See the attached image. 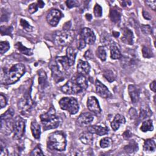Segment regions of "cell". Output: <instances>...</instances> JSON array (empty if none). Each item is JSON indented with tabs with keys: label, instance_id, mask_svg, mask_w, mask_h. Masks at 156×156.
Listing matches in <instances>:
<instances>
[{
	"label": "cell",
	"instance_id": "e575fe53",
	"mask_svg": "<svg viewBox=\"0 0 156 156\" xmlns=\"http://www.w3.org/2000/svg\"><path fill=\"white\" fill-rule=\"evenodd\" d=\"M104 77L110 82H112L115 80L116 75L111 69H106L103 73Z\"/></svg>",
	"mask_w": 156,
	"mask_h": 156
},
{
	"label": "cell",
	"instance_id": "8fae6325",
	"mask_svg": "<svg viewBox=\"0 0 156 156\" xmlns=\"http://www.w3.org/2000/svg\"><path fill=\"white\" fill-rule=\"evenodd\" d=\"M49 68L52 71V76L56 83H58L65 79V73L63 72L57 65L55 61H52L49 64Z\"/></svg>",
	"mask_w": 156,
	"mask_h": 156
},
{
	"label": "cell",
	"instance_id": "ac0fdd59",
	"mask_svg": "<svg viewBox=\"0 0 156 156\" xmlns=\"http://www.w3.org/2000/svg\"><path fill=\"white\" fill-rule=\"evenodd\" d=\"M88 130L91 133H95L96 135L102 136L108 133V128L105 126H90L88 127Z\"/></svg>",
	"mask_w": 156,
	"mask_h": 156
},
{
	"label": "cell",
	"instance_id": "f6af8a7d",
	"mask_svg": "<svg viewBox=\"0 0 156 156\" xmlns=\"http://www.w3.org/2000/svg\"><path fill=\"white\" fill-rule=\"evenodd\" d=\"M151 115V111L147 109H141L140 116L141 119H145Z\"/></svg>",
	"mask_w": 156,
	"mask_h": 156
},
{
	"label": "cell",
	"instance_id": "7402d4cb",
	"mask_svg": "<svg viewBox=\"0 0 156 156\" xmlns=\"http://www.w3.org/2000/svg\"><path fill=\"white\" fill-rule=\"evenodd\" d=\"M126 122L125 118L119 114L115 115L113 120L111 122V127L114 131L117 130L121 124H124Z\"/></svg>",
	"mask_w": 156,
	"mask_h": 156
},
{
	"label": "cell",
	"instance_id": "277c9868",
	"mask_svg": "<svg viewBox=\"0 0 156 156\" xmlns=\"http://www.w3.org/2000/svg\"><path fill=\"white\" fill-rule=\"evenodd\" d=\"M13 115L14 111L12 108H10L1 116V132L2 133L9 135L13 132L14 126Z\"/></svg>",
	"mask_w": 156,
	"mask_h": 156
},
{
	"label": "cell",
	"instance_id": "d6a6232c",
	"mask_svg": "<svg viewBox=\"0 0 156 156\" xmlns=\"http://www.w3.org/2000/svg\"><path fill=\"white\" fill-rule=\"evenodd\" d=\"M138 147L136 143H135L134 141H130L128 145L126 146L124 148V151L127 153H132L133 152H135L138 150Z\"/></svg>",
	"mask_w": 156,
	"mask_h": 156
},
{
	"label": "cell",
	"instance_id": "c3c4849f",
	"mask_svg": "<svg viewBox=\"0 0 156 156\" xmlns=\"http://www.w3.org/2000/svg\"><path fill=\"white\" fill-rule=\"evenodd\" d=\"M7 105V99L2 93L0 95V106L1 108L4 107Z\"/></svg>",
	"mask_w": 156,
	"mask_h": 156
},
{
	"label": "cell",
	"instance_id": "9a60e30c",
	"mask_svg": "<svg viewBox=\"0 0 156 156\" xmlns=\"http://www.w3.org/2000/svg\"><path fill=\"white\" fill-rule=\"evenodd\" d=\"M93 120V115L88 112L81 113L77 119V123L81 127L88 126Z\"/></svg>",
	"mask_w": 156,
	"mask_h": 156
},
{
	"label": "cell",
	"instance_id": "f546056e",
	"mask_svg": "<svg viewBox=\"0 0 156 156\" xmlns=\"http://www.w3.org/2000/svg\"><path fill=\"white\" fill-rule=\"evenodd\" d=\"M110 57L112 59L116 60L121 58L122 55L118 48L115 45H112L110 47Z\"/></svg>",
	"mask_w": 156,
	"mask_h": 156
},
{
	"label": "cell",
	"instance_id": "d6986e66",
	"mask_svg": "<svg viewBox=\"0 0 156 156\" xmlns=\"http://www.w3.org/2000/svg\"><path fill=\"white\" fill-rule=\"evenodd\" d=\"M90 70V66L89 63L86 61L79 60L77 65V71L78 74L82 75H86L88 74Z\"/></svg>",
	"mask_w": 156,
	"mask_h": 156
},
{
	"label": "cell",
	"instance_id": "f907efd6",
	"mask_svg": "<svg viewBox=\"0 0 156 156\" xmlns=\"http://www.w3.org/2000/svg\"><path fill=\"white\" fill-rule=\"evenodd\" d=\"M86 46V43L85 42L83 41V40L79 36V45H78V48L79 49H82L83 48H84Z\"/></svg>",
	"mask_w": 156,
	"mask_h": 156
},
{
	"label": "cell",
	"instance_id": "5bb4252c",
	"mask_svg": "<svg viewBox=\"0 0 156 156\" xmlns=\"http://www.w3.org/2000/svg\"><path fill=\"white\" fill-rule=\"evenodd\" d=\"M87 105L89 110L94 114L97 115L101 113V108L98 99L94 96H90L88 98Z\"/></svg>",
	"mask_w": 156,
	"mask_h": 156
},
{
	"label": "cell",
	"instance_id": "ffe728a7",
	"mask_svg": "<svg viewBox=\"0 0 156 156\" xmlns=\"http://www.w3.org/2000/svg\"><path fill=\"white\" fill-rule=\"evenodd\" d=\"M109 17L113 23L118 24L120 22L121 18V13L120 10L117 7H112L110 10Z\"/></svg>",
	"mask_w": 156,
	"mask_h": 156
},
{
	"label": "cell",
	"instance_id": "836d02e7",
	"mask_svg": "<svg viewBox=\"0 0 156 156\" xmlns=\"http://www.w3.org/2000/svg\"><path fill=\"white\" fill-rule=\"evenodd\" d=\"M97 57L102 61H105L107 58L106 51L103 46H99L96 51Z\"/></svg>",
	"mask_w": 156,
	"mask_h": 156
},
{
	"label": "cell",
	"instance_id": "484cf974",
	"mask_svg": "<svg viewBox=\"0 0 156 156\" xmlns=\"http://www.w3.org/2000/svg\"><path fill=\"white\" fill-rule=\"evenodd\" d=\"M30 129L33 136L36 139L40 138L41 134L40 126L39 124L36 121V120H33L32 121L30 125Z\"/></svg>",
	"mask_w": 156,
	"mask_h": 156
},
{
	"label": "cell",
	"instance_id": "52a82bcc",
	"mask_svg": "<svg viewBox=\"0 0 156 156\" xmlns=\"http://www.w3.org/2000/svg\"><path fill=\"white\" fill-rule=\"evenodd\" d=\"M34 106V102L31 99L30 96V93H27L24 95V96L20 99L18 102V110L23 115H26L30 112Z\"/></svg>",
	"mask_w": 156,
	"mask_h": 156
},
{
	"label": "cell",
	"instance_id": "4dcf8cb0",
	"mask_svg": "<svg viewBox=\"0 0 156 156\" xmlns=\"http://www.w3.org/2000/svg\"><path fill=\"white\" fill-rule=\"evenodd\" d=\"M122 63L123 66H132L135 63V57L134 55H125L122 58V62H121Z\"/></svg>",
	"mask_w": 156,
	"mask_h": 156
},
{
	"label": "cell",
	"instance_id": "7dc6e473",
	"mask_svg": "<svg viewBox=\"0 0 156 156\" xmlns=\"http://www.w3.org/2000/svg\"><path fill=\"white\" fill-rule=\"evenodd\" d=\"M141 30L145 35L151 33V28L149 25H141Z\"/></svg>",
	"mask_w": 156,
	"mask_h": 156
},
{
	"label": "cell",
	"instance_id": "7a4b0ae2",
	"mask_svg": "<svg viewBox=\"0 0 156 156\" xmlns=\"http://www.w3.org/2000/svg\"><path fill=\"white\" fill-rule=\"evenodd\" d=\"M66 146L65 133L62 131H55L51 133L47 139V146L51 150L63 151Z\"/></svg>",
	"mask_w": 156,
	"mask_h": 156
},
{
	"label": "cell",
	"instance_id": "bcb514c9",
	"mask_svg": "<svg viewBox=\"0 0 156 156\" xmlns=\"http://www.w3.org/2000/svg\"><path fill=\"white\" fill-rule=\"evenodd\" d=\"M43 153L40 146H37L30 153V155H43Z\"/></svg>",
	"mask_w": 156,
	"mask_h": 156
},
{
	"label": "cell",
	"instance_id": "9c48e42d",
	"mask_svg": "<svg viewBox=\"0 0 156 156\" xmlns=\"http://www.w3.org/2000/svg\"><path fill=\"white\" fill-rule=\"evenodd\" d=\"M61 90L64 93L68 94H75L83 91L73 77L61 87Z\"/></svg>",
	"mask_w": 156,
	"mask_h": 156
},
{
	"label": "cell",
	"instance_id": "9f6ffc18",
	"mask_svg": "<svg viewBox=\"0 0 156 156\" xmlns=\"http://www.w3.org/2000/svg\"><path fill=\"white\" fill-rule=\"evenodd\" d=\"M85 18H87V20L90 21V20H91L92 16H91V15L90 14H86V15H85Z\"/></svg>",
	"mask_w": 156,
	"mask_h": 156
},
{
	"label": "cell",
	"instance_id": "5b68a950",
	"mask_svg": "<svg viewBox=\"0 0 156 156\" xmlns=\"http://www.w3.org/2000/svg\"><path fill=\"white\" fill-rule=\"evenodd\" d=\"M75 33L73 30L63 29L56 32L53 35L54 43L58 46H65L69 44L74 40Z\"/></svg>",
	"mask_w": 156,
	"mask_h": 156
},
{
	"label": "cell",
	"instance_id": "ab89813d",
	"mask_svg": "<svg viewBox=\"0 0 156 156\" xmlns=\"http://www.w3.org/2000/svg\"><path fill=\"white\" fill-rule=\"evenodd\" d=\"M101 41L102 43H103L104 44L107 46L109 44H110L111 42V40L110 38L108 35V33L105 32V34H102L101 37Z\"/></svg>",
	"mask_w": 156,
	"mask_h": 156
},
{
	"label": "cell",
	"instance_id": "8d00e7d4",
	"mask_svg": "<svg viewBox=\"0 0 156 156\" xmlns=\"http://www.w3.org/2000/svg\"><path fill=\"white\" fill-rule=\"evenodd\" d=\"M20 25L27 32H31L33 29V27L26 20L24 19L20 20Z\"/></svg>",
	"mask_w": 156,
	"mask_h": 156
},
{
	"label": "cell",
	"instance_id": "4fadbf2b",
	"mask_svg": "<svg viewBox=\"0 0 156 156\" xmlns=\"http://www.w3.org/2000/svg\"><path fill=\"white\" fill-rule=\"evenodd\" d=\"M95 87L96 93L101 97L103 98H110L112 96L107 87L98 79L95 81Z\"/></svg>",
	"mask_w": 156,
	"mask_h": 156
},
{
	"label": "cell",
	"instance_id": "681fc988",
	"mask_svg": "<svg viewBox=\"0 0 156 156\" xmlns=\"http://www.w3.org/2000/svg\"><path fill=\"white\" fill-rule=\"evenodd\" d=\"M145 3L150 7L152 10H155V7H156V1H146Z\"/></svg>",
	"mask_w": 156,
	"mask_h": 156
},
{
	"label": "cell",
	"instance_id": "cb8c5ba5",
	"mask_svg": "<svg viewBox=\"0 0 156 156\" xmlns=\"http://www.w3.org/2000/svg\"><path fill=\"white\" fill-rule=\"evenodd\" d=\"M79 140L82 143L87 145H90L93 143V136L89 131L83 132L80 134Z\"/></svg>",
	"mask_w": 156,
	"mask_h": 156
},
{
	"label": "cell",
	"instance_id": "7bdbcfd3",
	"mask_svg": "<svg viewBox=\"0 0 156 156\" xmlns=\"http://www.w3.org/2000/svg\"><path fill=\"white\" fill-rule=\"evenodd\" d=\"M8 155V150L5 145V143L1 140L0 142V156Z\"/></svg>",
	"mask_w": 156,
	"mask_h": 156
},
{
	"label": "cell",
	"instance_id": "6f0895ef",
	"mask_svg": "<svg viewBox=\"0 0 156 156\" xmlns=\"http://www.w3.org/2000/svg\"><path fill=\"white\" fill-rule=\"evenodd\" d=\"M113 35L115 37H118L119 35V33L118 32H113Z\"/></svg>",
	"mask_w": 156,
	"mask_h": 156
},
{
	"label": "cell",
	"instance_id": "1f68e13d",
	"mask_svg": "<svg viewBox=\"0 0 156 156\" xmlns=\"http://www.w3.org/2000/svg\"><path fill=\"white\" fill-rule=\"evenodd\" d=\"M140 129L143 132H146L148 131L153 130L154 127H153L152 121L151 119H149V120H146L144 122H143L141 126Z\"/></svg>",
	"mask_w": 156,
	"mask_h": 156
},
{
	"label": "cell",
	"instance_id": "7c38bea8",
	"mask_svg": "<svg viewBox=\"0 0 156 156\" xmlns=\"http://www.w3.org/2000/svg\"><path fill=\"white\" fill-rule=\"evenodd\" d=\"M85 42L86 44H93L96 40V36L93 31L88 27H84L81 30L79 35Z\"/></svg>",
	"mask_w": 156,
	"mask_h": 156
},
{
	"label": "cell",
	"instance_id": "f35d334b",
	"mask_svg": "<svg viewBox=\"0 0 156 156\" xmlns=\"http://www.w3.org/2000/svg\"><path fill=\"white\" fill-rule=\"evenodd\" d=\"M142 53L143 55L145 58H151L153 57V53L150 48L147 46H143L142 48Z\"/></svg>",
	"mask_w": 156,
	"mask_h": 156
},
{
	"label": "cell",
	"instance_id": "60d3db41",
	"mask_svg": "<svg viewBox=\"0 0 156 156\" xmlns=\"http://www.w3.org/2000/svg\"><path fill=\"white\" fill-rule=\"evenodd\" d=\"M94 15L97 18H99L101 17L102 15V9L100 5H99L98 4H96V5L94 7Z\"/></svg>",
	"mask_w": 156,
	"mask_h": 156
},
{
	"label": "cell",
	"instance_id": "f1b7e54d",
	"mask_svg": "<svg viewBox=\"0 0 156 156\" xmlns=\"http://www.w3.org/2000/svg\"><path fill=\"white\" fill-rule=\"evenodd\" d=\"M44 6V3L42 1H38L37 2H34L29 5L28 7V12L30 14L36 12L38 8H43Z\"/></svg>",
	"mask_w": 156,
	"mask_h": 156
},
{
	"label": "cell",
	"instance_id": "d4e9b609",
	"mask_svg": "<svg viewBox=\"0 0 156 156\" xmlns=\"http://www.w3.org/2000/svg\"><path fill=\"white\" fill-rule=\"evenodd\" d=\"M77 84L81 87L83 91L85 90L88 87V82L85 76L78 74V75L73 77Z\"/></svg>",
	"mask_w": 156,
	"mask_h": 156
},
{
	"label": "cell",
	"instance_id": "d590c367",
	"mask_svg": "<svg viewBox=\"0 0 156 156\" xmlns=\"http://www.w3.org/2000/svg\"><path fill=\"white\" fill-rule=\"evenodd\" d=\"M112 140L108 137H105L102 138L99 143L100 146L102 148H106V147H110L112 145Z\"/></svg>",
	"mask_w": 156,
	"mask_h": 156
},
{
	"label": "cell",
	"instance_id": "ba28073f",
	"mask_svg": "<svg viewBox=\"0 0 156 156\" xmlns=\"http://www.w3.org/2000/svg\"><path fill=\"white\" fill-rule=\"evenodd\" d=\"M25 121L20 116H16L14 119L13 139L20 140L22 138L25 131Z\"/></svg>",
	"mask_w": 156,
	"mask_h": 156
},
{
	"label": "cell",
	"instance_id": "4316f807",
	"mask_svg": "<svg viewBox=\"0 0 156 156\" xmlns=\"http://www.w3.org/2000/svg\"><path fill=\"white\" fill-rule=\"evenodd\" d=\"M15 47L20 52L22 53L23 54H24L26 55H32L33 54V52L32 49L23 46V44L20 42L16 43L15 45Z\"/></svg>",
	"mask_w": 156,
	"mask_h": 156
},
{
	"label": "cell",
	"instance_id": "11a10c76",
	"mask_svg": "<svg viewBox=\"0 0 156 156\" xmlns=\"http://www.w3.org/2000/svg\"><path fill=\"white\" fill-rule=\"evenodd\" d=\"M123 136H124V137L125 138H128L130 137L131 133H130V131L126 130V131H125V132L123 133Z\"/></svg>",
	"mask_w": 156,
	"mask_h": 156
},
{
	"label": "cell",
	"instance_id": "3957f363",
	"mask_svg": "<svg viewBox=\"0 0 156 156\" xmlns=\"http://www.w3.org/2000/svg\"><path fill=\"white\" fill-rule=\"evenodd\" d=\"M41 122L44 130L57 128L60 123L59 118L55 114V110L51 107L49 110L40 115Z\"/></svg>",
	"mask_w": 156,
	"mask_h": 156
},
{
	"label": "cell",
	"instance_id": "8992f818",
	"mask_svg": "<svg viewBox=\"0 0 156 156\" xmlns=\"http://www.w3.org/2000/svg\"><path fill=\"white\" fill-rule=\"evenodd\" d=\"M58 104L61 109L68 112L71 115H74L77 113L79 109L77 101L74 98H63L59 101Z\"/></svg>",
	"mask_w": 156,
	"mask_h": 156
},
{
	"label": "cell",
	"instance_id": "e0dca14e",
	"mask_svg": "<svg viewBox=\"0 0 156 156\" xmlns=\"http://www.w3.org/2000/svg\"><path fill=\"white\" fill-rule=\"evenodd\" d=\"M128 91L132 103H137L140 99V88L135 85H130L128 87Z\"/></svg>",
	"mask_w": 156,
	"mask_h": 156
},
{
	"label": "cell",
	"instance_id": "44dd1931",
	"mask_svg": "<svg viewBox=\"0 0 156 156\" xmlns=\"http://www.w3.org/2000/svg\"><path fill=\"white\" fill-rule=\"evenodd\" d=\"M38 84L41 90H44L48 86L47 76L45 71L41 69L38 71Z\"/></svg>",
	"mask_w": 156,
	"mask_h": 156
},
{
	"label": "cell",
	"instance_id": "603a6c76",
	"mask_svg": "<svg viewBox=\"0 0 156 156\" xmlns=\"http://www.w3.org/2000/svg\"><path fill=\"white\" fill-rule=\"evenodd\" d=\"M66 57L69 62V66H71L73 65H74V63H75V60H76V54H77V51L76 50L73 48L71 46H68L66 49Z\"/></svg>",
	"mask_w": 156,
	"mask_h": 156
},
{
	"label": "cell",
	"instance_id": "db71d44e",
	"mask_svg": "<svg viewBox=\"0 0 156 156\" xmlns=\"http://www.w3.org/2000/svg\"><path fill=\"white\" fill-rule=\"evenodd\" d=\"M150 88L152 91H153L154 92H155V80H154L150 84Z\"/></svg>",
	"mask_w": 156,
	"mask_h": 156
},
{
	"label": "cell",
	"instance_id": "74e56055",
	"mask_svg": "<svg viewBox=\"0 0 156 156\" xmlns=\"http://www.w3.org/2000/svg\"><path fill=\"white\" fill-rule=\"evenodd\" d=\"M9 48H10V45H9V42H7L6 41L0 42V52H1V55L4 54L5 52H6L9 50Z\"/></svg>",
	"mask_w": 156,
	"mask_h": 156
},
{
	"label": "cell",
	"instance_id": "b9f144b4",
	"mask_svg": "<svg viewBox=\"0 0 156 156\" xmlns=\"http://www.w3.org/2000/svg\"><path fill=\"white\" fill-rule=\"evenodd\" d=\"M12 29H13V28L12 26H9V27L1 26V27H0L1 34L2 35H11Z\"/></svg>",
	"mask_w": 156,
	"mask_h": 156
},
{
	"label": "cell",
	"instance_id": "f5cc1de1",
	"mask_svg": "<svg viewBox=\"0 0 156 156\" xmlns=\"http://www.w3.org/2000/svg\"><path fill=\"white\" fill-rule=\"evenodd\" d=\"M85 57L87 58V59H90L91 58H92V54H91V53L90 52V51H87L86 52H85Z\"/></svg>",
	"mask_w": 156,
	"mask_h": 156
},
{
	"label": "cell",
	"instance_id": "6da1fadb",
	"mask_svg": "<svg viewBox=\"0 0 156 156\" xmlns=\"http://www.w3.org/2000/svg\"><path fill=\"white\" fill-rule=\"evenodd\" d=\"M25 66L22 63L13 65L9 69H1V82L5 85L13 84L16 82L24 74Z\"/></svg>",
	"mask_w": 156,
	"mask_h": 156
},
{
	"label": "cell",
	"instance_id": "2e32d148",
	"mask_svg": "<svg viewBox=\"0 0 156 156\" xmlns=\"http://www.w3.org/2000/svg\"><path fill=\"white\" fill-rule=\"evenodd\" d=\"M122 36L121 40L125 44L131 45L133 43V34L131 30L127 27L122 29Z\"/></svg>",
	"mask_w": 156,
	"mask_h": 156
},
{
	"label": "cell",
	"instance_id": "30bf717a",
	"mask_svg": "<svg viewBox=\"0 0 156 156\" xmlns=\"http://www.w3.org/2000/svg\"><path fill=\"white\" fill-rule=\"evenodd\" d=\"M62 12L56 9H51L49 11L46 15V20L48 24L51 26L55 27L59 23L60 20L62 18Z\"/></svg>",
	"mask_w": 156,
	"mask_h": 156
},
{
	"label": "cell",
	"instance_id": "83f0119b",
	"mask_svg": "<svg viewBox=\"0 0 156 156\" xmlns=\"http://www.w3.org/2000/svg\"><path fill=\"white\" fill-rule=\"evenodd\" d=\"M156 148V145L154 140L152 139L146 140L143 144V149L147 152H154Z\"/></svg>",
	"mask_w": 156,
	"mask_h": 156
},
{
	"label": "cell",
	"instance_id": "816d5d0a",
	"mask_svg": "<svg viewBox=\"0 0 156 156\" xmlns=\"http://www.w3.org/2000/svg\"><path fill=\"white\" fill-rule=\"evenodd\" d=\"M143 15L144 16V18L146 20H151V16L149 15V13L147 12H146L144 10L143 11Z\"/></svg>",
	"mask_w": 156,
	"mask_h": 156
},
{
	"label": "cell",
	"instance_id": "ee69618b",
	"mask_svg": "<svg viewBox=\"0 0 156 156\" xmlns=\"http://www.w3.org/2000/svg\"><path fill=\"white\" fill-rule=\"evenodd\" d=\"M66 6L69 9H71L73 7H78L79 5V2L76 0H68L65 2Z\"/></svg>",
	"mask_w": 156,
	"mask_h": 156
}]
</instances>
